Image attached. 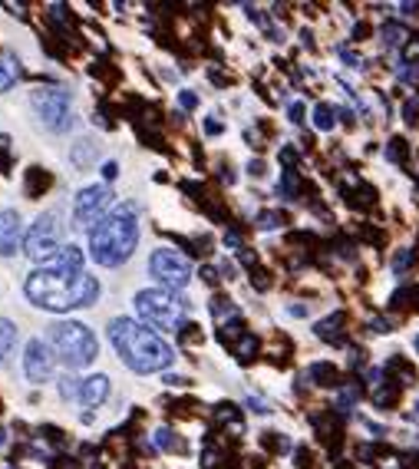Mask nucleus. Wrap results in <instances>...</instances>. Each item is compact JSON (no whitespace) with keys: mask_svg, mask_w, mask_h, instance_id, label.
I'll return each instance as SVG.
<instances>
[{"mask_svg":"<svg viewBox=\"0 0 419 469\" xmlns=\"http://www.w3.org/2000/svg\"><path fill=\"white\" fill-rule=\"evenodd\" d=\"M310 377H314V383H320V387H333V383L340 380V374H337L333 364H314V367H310Z\"/></svg>","mask_w":419,"mask_h":469,"instance_id":"2eb2a0df","label":"nucleus"},{"mask_svg":"<svg viewBox=\"0 0 419 469\" xmlns=\"http://www.w3.org/2000/svg\"><path fill=\"white\" fill-rule=\"evenodd\" d=\"M205 129H208V132H221V123H215V119H208V123H205Z\"/></svg>","mask_w":419,"mask_h":469,"instance_id":"4c0bfd02","label":"nucleus"},{"mask_svg":"<svg viewBox=\"0 0 419 469\" xmlns=\"http://www.w3.org/2000/svg\"><path fill=\"white\" fill-rule=\"evenodd\" d=\"M416 351H419V337H416Z\"/></svg>","mask_w":419,"mask_h":469,"instance_id":"58836bf2","label":"nucleus"},{"mask_svg":"<svg viewBox=\"0 0 419 469\" xmlns=\"http://www.w3.org/2000/svg\"><path fill=\"white\" fill-rule=\"evenodd\" d=\"M50 344L56 347V354L63 357L66 367H86L96 360L100 354V344L93 337V330L79 321H56L50 324Z\"/></svg>","mask_w":419,"mask_h":469,"instance_id":"20e7f679","label":"nucleus"},{"mask_svg":"<svg viewBox=\"0 0 419 469\" xmlns=\"http://www.w3.org/2000/svg\"><path fill=\"white\" fill-rule=\"evenodd\" d=\"M116 172H119V165H116V162H106V165H102V176H106V178H116Z\"/></svg>","mask_w":419,"mask_h":469,"instance_id":"473e14b6","label":"nucleus"},{"mask_svg":"<svg viewBox=\"0 0 419 469\" xmlns=\"http://www.w3.org/2000/svg\"><path fill=\"white\" fill-rule=\"evenodd\" d=\"M109 341H113L119 357H122L136 374H155V370L168 367L172 357H175L172 347H168L155 330L142 328V324L129 321V317H116L113 324H109Z\"/></svg>","mask_w":419,"mask_h":469,"instance_id":"f03ea898","label":"nucleus"},{"mask_svg":"<svg viewBox=\"0 0 419 469\" xmlns=\"http://www.w3.org/2000/svg\"><path fill=\"white\" fill-rule=\"evenodd\" d=\"M47 189H50V176H47L43 169H26V195H30V199H40Z\"/></svg>","mask_w":419,"mask_h":469,"instance_id":"4468645a","label":"nucleus"},{"mask_svg":"<svg viewBox=\"0 0 419 469\" xmlns=\"http://www.w3.org/2000/svg\"><path fill=\"white\" fill-rule=\"evenodd\" d=\"M136 241H139L136 208L132 205H119V208H113L96 229L89 231V254H93L96 265L116 268L136 252Z\"/></svg>","mask_w":419,"mask_h":469,"instance_id":"7ed1b4c3","label":"nucleus"},{"mask_svg":"<svg viewBox=\"0 0 419 469\" xmlns=\"http://www.w3.org/2000/svg\"><path fill=\"white\" fill-rule=\"evenodd\" d=\"M60 252H63L60 248V218L53 215V212L50 215H40L37 225L26 235V254L33 261H53Z\"/></svg>","mask_w":419,"mask_h":469,"instance_id":"0eeeda50","label":"nucleus"},{"mask_svg":"<svg viewBox=\"0 0 419 469\" xmlns=\"http://www.w3.org/2000/svg\"><path fill=\"white\" fill-rule=\"evenodd\" d=\"M17 73H20V70H17L13 60H0V93H7V89L17 83Z\"/></svg>","mask_w":419,"mask_h":469,"instance_id":"a211bd4d","label":"nucleus"},{"mask_svg":"<svg viewBox=\"0 0 419 469\" xmlns=\"http://www.w3.org/2000/svg\"><path fill=\"white\" fill-rule=\"evenodd\" d=\"M155 443H159V446H166V449H175V446H178V440L172 436V430H159V433H155Z\"/></svg>","mask_w":419,"mask_h":469,"instance_id":"393cba45","label":"nucleus"},{"mask_svg":"<svg viewBox=\"0 0 419 469\" xmlns=\"http://www.w3.org/2000/svg\"><path fill=\"white\" fill-rule=\"evenodd\" d=\"M202 275H205V281H208V284H215V281H218V275H215V268H205Z\"/></svg>","mask_w":419,"mask_h":469,"instance_id":"f704fd0d","label":"nucleus"},{"mask_svg":"<svg viewBox=\"0 0 419 469\" xmlns=\"http://www.w3.org/2000/svg\"><path fill=\"white\" fill-rule=\"evenodd\" d=\"M280 222H284V215H280V212H261V215H258V229H278Z\"/></svg>","mask_w":419,"mask_h":469,"instance_id":"5701e85b","label":"nucleus"},{"mask_svg":"<svg viewBox=\"0 0 419 469\" xmlns=\"http://www.w3.org/2000/svg\"><path fill=\"white\" fill-rule=\"evenodd\" d=\"M109 205H113V192L106 189V185H93V189H83L77 195V202H73V218H77L79 229H86V225H100L102 218L109 215Z\"/></svg>","mask_w":419,"mask_h":469,"instance_id":"1a4fd4ad","label":"nucleus"},{"mask_svg":"<svg viewBox=\"0 0 419 469\" xmlns=\"http://www.w3.org/2000/svg\"><path fill=\"white\" fill-rule=\"evenodd\" d=\"M291 119H294V123H301V119H304V106H301V102H291Z\"/></svg>","mask_w":419,"mask_h":469,"instance_id":"7c9ffc66","label":"nucleus"},{"mask_svg":"<svg viewBox=\"0 0 419 469\" xmlns=\"http://www.w3.org/2000/svg\"><path fill=\"white\" fill-rule=\"evenodd\" d=\"M106 393H109V377L96 374V377H86V380H83V387H79V400H83L86 406H100L102 400H106Z\"/></svg>","mask_w":419,"mask_h":469,"instance_id":"f8f14e48","label":"nucleus"},{"mask_svg":"<svg viewBox=\"0 0 419 469\" xmlns=\"http://www.w3.org/2000/svg\"><path fill=\"white\" fill-rule=\"evenodd\" d=\"M149 271H152V278L159 281L162 288H168V291H182L191 278L189 261H185L178 252H172V248H159V252H152V258H149Z\"/></svg>","mask_w":419,"mask_h":469,"instance_id":"423d86ee","label":"nucleus"},{"mask_svg":"<svg viewBox=\"0 0 419 469\" xmlns=\"http://www.w3.org/2000/svg\"><path fill=\"white\" fill-rule=\"evenodd\" d=\"M314 123H317V129H324V132L333 129V109L331 106H317V109H314Z\"/></svg>","mask_w":419,"mask_h":469,"instance_id":"4be33fe9","label":"nucleus"},{"mask_svg":"<svg viewBox=\"0 0 419 469\" xmlns=\"http://www.w3.org/2000/svg\"><path fill=\"white\" fill-rule=\"evenodd\" d=\"M13 341H17V328H13L10 321H3V317H0V360L10 354Z\"/></svg>","mask_w":419,"mask_h":469,"instance_id":"f3484780","label":"nucleus"},{"mask_svg":"<svg viewBox=\"0 0 419 469\" xmlns=\"http://www.w3.org/2000/svg\"><path fill=\"white\" fill-rule=\"evenodd\" d=\"M24 241V225L17 212H0V254H13Z\"/></svg>","mask_w":419,"mask_h":469,"instance_id":"9b49d317","label":"nucleus"},{"mask_svg":"<svg viewBox=\"0 0 419 469\" xmlns=\"http://www.w3.org/2000/svg\"><path fill=\"white\" fill-rule=\"evenodd\" d=\"M251 284L258 288V291H264L267 284H271V278H267L264 271H254V275H251Z\"/></svg>","mask_w":419,"mask_h":469,"instance_id":"bb28decb","label":"nucleus"},{"mask_svg":"<svg viewBox=\"0 0 419 469\" xmlns=\"http://www.w3.org/2000/svg\"><path fill=\"white\" fill-rule=\"evenodd\" d=\"M248 172H251V176H261V172H264V165H261V162H251V165H248Z\"/></svg>","mask_w":419,"mask_h":469,"instance_id":"e433bc0d","label":"nucleus"},{"mask_svg":"<svg viewBox=\"0 0 419 469\" xmlns=\"http://www.w3.org/2000/svg\"><path fill=\"white\" fill-rule=\"evenodd\" d=\"M416 298H419V288H403V291L393 294V307H413L419 305Z\"/></svg>","mask_w":419,"mask_h":469,"instance_id":"412c9836","label":"nucleus"},{"mask_svg":"<svg viewBox=\"0 0 419 469\" xmlns=\"http://www.w3.org/2000/svg\"><path fill=\"white\" fill-rule=\"evenodd\" d=\"M297 466L301 469L310 466V453H307V449H297Z\"/></svg>","mask_w":419,"mask_h":469,"instance_id":"2f4dec72","label":"nucleus"},{"mask_svg":"<svg viewBox=\"0 0 419 469\" xmlns=\"http://www.w3.org/2000/svg\"><path fill=\"white\" fill-rule=\"evenodd\" d=\"M33 109L40 113V119L50 129H66L73 126V116H70V93L66 89H37L33 93Z\"/></svg>","mask_w":419,"mask_h":469,"instance_id":"6e6552de","label":"nucleus"},{"mask_svg":"<svg viewBox=\"0 0 419 469\" xmlns=\"http://www.w3.org/2000/svg\"><path fill=\"white\" fill-rule=\"evenodd\" d=\"M24 370H26V377H30L33 383H43V380H50V377H53V354H50V347L40 341V337L26 344Z\"/></svg>","mask_w":419,"mask_h":469,"instance_id":"9d476101","label":"nucleus"},{"mask_svg":"<svg viewBox=\"0 0 419 469\" xmlns=\"http://www.w3.org/2000/svg\"><path fill=\"white\" fill-rule=\"evenodd\" d=\"M367 33H370V26H367V24H356V26H354V37H356V40H363Z\"/></svg>","mask_w":419,"mask_h":469,"instance_id":"72a5a7b5","label":"nucleus"},{"mask_svg":"<svg viewBox=\"0 0 419 469\" xmlns=\"http://www.w3.org/2000/svg\"><path fill=\"white\" fill-rule=\"evenodd\" d=\"M24 291L37 307L73 311V307H89L100 298V281L83 271V252L77 245H70L47 268L26 278Z\"/></svg>","mask_w":419,"mask_h":469,"instance_id":"f257e3e1","label":"nucleus"},{"mask_svg":"<svg viewBox=\"0 0 419 469\" xmlns=\"http://www.w3.org/2000/svg\"><path fill=\"white\" fill-rule=\"evenodd\" d=\"M400 77L406 79V83H416V86H419V63H409L406 70H403V73H400Z\"/></svg>","mask_w":419,"mask_h":469,"instance_id":"a878e982","label":"nucleus"},{"mask_svg":"<svg viewBox=\"0 0 419 469\" xmlns=\"http://www.w3.org/2000/svg\"><path fill=\"white\" fill-rule=\"evenodd\" d=\"M178 100H182V106H185V109H195V106H198V96H195V93H182Z\"/></svg>","mask_w":419,"mask_h":469,"instance_id":"c756f323","label":"nucleus"},{"mask_svg":"<svg viewBox=\"0 0 419 469\" xmlns=\"http://www.w3.org/2000/svg\"><path fill=\"white\" fill-rule=\"evenodd\" d=\"M235 354H238V360L248 364V360L258 354V337H254V334H244L242 341H238V347H235Z\"/></svg>","mask_w":419,"mask_h":469,"instance_id":"6ab92c4d","label":"nucleus"},{"mask_svg":"<svg viewBox=\"0 0 419 469\" xmlns=\"http://www.w3.org/2000/svg\"><path fill=\"white\" fill-rule=\"evenodd\" d=\"M406 26L403 24H386L383 26V43H390V47H406Z\"/></svg>","mask_w":419,"mask_h":469,"instance_id":"dca6fc26","label":"nucleus"},{"mask_svg":"<svg viewBox=\"0 0 419 469\" xmlns=\"http://www.w3.org/2000/svg\"><path fill=\"white\" fill-rule=\"evenodd\" d=\"M386 155H390V162H406V155H409V146L406 139H390V146H386Z\"/></svg>","mask_w":419,"mask_h":469,"instance_id":"aec40b11","label":"nucleus"},{"mask_svg":"<svg viewBox=\"0 0 419 469\" xmlns=\"http://www.w3.org/2000/svg\"><path fill=\"white\" fill-rule=\"evenodd\" d=\"M185 301L175 298L172 291L152 288V291H139L136 294V311L145 324H152L159 330H178L182 328V317H185Z\"/></svg>","mask_w":419,"mask_h":469,"instance_id":"39448f33","label":"nucleus"},{"mask_svg":"<svg viewBox=\"0 0 419 469\" xmlns=\"http://www.w3.org/2000/svg\"><path fill=\"white\" fill-rule=\"evenodd\" d=\"M280 159H284V162L291 165V162H297V153H291V149H284V153H280Z\"/></svg>","mask_w":419,"mask_h":469,"instance_id":"c9c22d12","label":"nucleus"},{"mask_svg":"<svg viewBox=\"0 0 419 469\" xmlns=\"http://www.w3.org/2000/svg\"><path fill=\"white\" fill-rule=\"evenodd\" d=\"M343 324H347V314L343 311H337V314L324 317L317 324V337L327 344H343Z\"/></svg>","mask_w":419,"mask_h":469,"instance_id":"ddd939ff","label":"nucleus"},{"mask_svg":"<svg viewBox=\"0 0 419 469\" xmlns=\"http://www.w3.org/2000/svg\"><path fill=\"white\" fill-rule=\"evenodd\" d=\"M416 119H419V96L406 102V123H416Z\"/></svg>","mask_w":419,"mask_h":469,"instance_id":"cd10ccee","label":"nucleus"},{"mask_svg":"<svg viewBox=\"0 0 419 469\" xmlns=\"http://www.w3.org/2000/svg\"><path fill=\"white\" fill-rule=\"evenodd\" d=\"M370 330H377V334H386V330H390V321H383V317H370Z\"/></svg>","mask_w":419,"mask_h":469,"instance_id":"c85d7f7f","label":"nucleus"},{"mask_svg":"<svg viewBox=\"0 0 419 469\" xmlns=\"http://www.w3.org/2000/svg\"><path fill=\"white\" fill-rule=\"evenodd\" d=\"M409 265H413V252H409V248H403V252L393 258V271H396V275H406Z\"/></svg>","mask_w":419,"mask_h":469,"instance_id":"b1692460","label":"nucleus"}]
</instances>
